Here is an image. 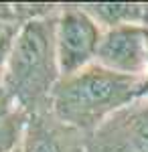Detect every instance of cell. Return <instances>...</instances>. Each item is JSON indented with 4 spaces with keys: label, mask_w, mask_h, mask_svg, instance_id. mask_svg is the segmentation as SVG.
I'll use <instances>...</instances> for the list:
<instances>
[{
    "label": "cell",
    "mask_w": 148,
    "mask_h": 152,
    "mask_svg": "<svg viewBox=\"0 0 148 152\" xmlns=\"http://www.w3.org/2000/svg\"><path fill=\"white\" fill-rule=\"evenodd\" d=\"M142 79L124 77L100 65L59 79L51 94L55 116L73 128L93 130L140 99Z\"/></svg>",
    "instance_id": "cell-1"
},
{
    "label": "cell",
    "mask_w": 148,
    "mask_h": 152,
    "mask_svg": "<svg viewBox=\"0 0 148 152\" xmlns=\"http://www.w3.org/2000/svg\"><path fill=\"white\" fill-rule=\"evenodd\" d=\"M61 79L55 51V16L21 24L4 63L0 87L24 110L49 97Z\"/></svg>",
    "instance_id": "cell-2"
},
{
    "label": "cell",
    "mask_w": 148,
    "mask_h": 152,
    "mask_svg": "<svg viewBox=\"0 0 148 152\" xmlns=\"http://www.w3.org/2000/svg\"><path fill=\"white\" fill-rule=\"evenodd\" d=\"M103 28L83 6H65L55 16V51L61 79L95 63Z\"/></svg>",
    "instance_id": "cell-3"
},
{
    "label": "cell",
    "mask_w": 148,
    "mask_h": 152,
    "mask_svg": "<svg viewBox=\"0 0 148 152\" xmlns=\"http://www.w3.org/2000/svg\"><path fill=\"white\" fill-rule=\"evenodd\" d=\"M95 65L124 77L144 79L148 71L146 26L128 24L103 31L95 55Z\"/></svg>",
    "instance_id": "cell-4"
},
{
    "label": "cell",
    "mask_w": 148,
    "mask_h": 152,
    "mask_svg": "<svg viewBox=\"0 0 148 152\" xmlns=\"http://www.w3.org/2000/svg\"><path fill=\"white\" fill-rule=\"evenodd\" d=\"M26 126V110L0 87V152L23 148Z\"/></svg>",
    "instance_id": "cell-5"
},
{
    "label": "cell",
    "mask_w": 148,
    "mask_h": 152,
    "mask_svg": "<svg viewBox=\"0 0 148 152\" xmlns=\"http://www.w3.org/2000/svg\"><path fill=\"white\" fill-rule=\"evenodd\" d=\"M83 8L93 16V20L100 24L103 31L118 28V26H128V24H142L144 26L146 4H136V2H93V4H83Z\"/></svg>",
    "instance_id": "cell-6"
},
{
    "label": "cell",
    "mask_w": 148,
    "mask_h": 152,
    "mask_svg": "<svg viewBox=\"0 0 148 152\" xmlns=\"http://www.w3.org/2000/svg\"><path fill=\"white\" fill-rule=\"evenodd\" d=\"M23 152H61V148L43 126H33V122L29 120L23 142Z\"/></svg>",
    "instance_id": "cell-7"
},
{
    "label": "cell",
    "mask_w": 148,
    "mask_h": 152,
    "mask_svg": "<svg viewBox=\"0 0 148 152\" xmlns=\"http://www.w3.org/2000/svg\"><path fill=\"white\" fill-rule=\"evenodd\" d=\"M16 33H18V28H16V31H12L10 23H8V20L2 16V12H0V81H2L4 63H6V57H8V53H10L12 41H14Z\"/></svg>",
    "instance_id": "cell-8"
},
{
    "label": "cell",
    "mask_w": 148,
    "mask_h": 152,
    "mask_svg": "<svg viewBox=\"0 0 148 152\" xmlns=\"http://www.w3.org/2000/svg\"><path fill=\"white\" fill-rule=\"evenodd\" d=\"M144 97H148V71H146V77L142 79V85H140V99H144Z\"/></svg>",
    "instance_id": "cell-9"
},
{
    "label": "cell",
    "mask_w": 148,
    "mask_h": 152,
    "mask_svg": "<svg viewBox=\"0 0 148 152\" xmlns=\"http://www.w3.org/2000/svg\"><path fill=\"white\" fill-rule=\"evenodd\" d=\"M144 26L148 28V4H146V16H144Z\"/></svg>",
    "instance_id": "cell-10"
},
{
    "label": "cell",
    "mask_w": 148,
    "mask_h": 152,
    "mask_svg": "<svg viewBox=\"0 0 148 152\" xmlns=\"http://www.w3.org/2000/svg\"><path fill=\"white\" fill-rule=\"evenodd\" d=\"M14 152H23V148H18V150H14Z\"/></svg>",
    "instance_id": "cell-11"
}]
</instances>
